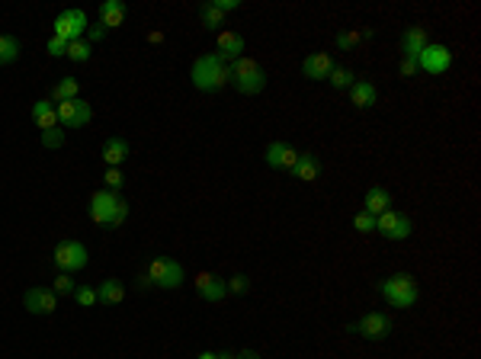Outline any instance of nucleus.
Listing matches in <instances>:
<instances>
[{
  "label": "nucleus",
  "instance_id": "nucleus-1",
  "mask_svg": "<svg viewBox=\"0 0 481 359\" xmlns=\"http://www.w3.org/2000/svg\"><path fill=\"white\" fill-rule=\"evenodd\" d=\"M190 80H192V87L202 90V93H215V90H222L224 83L231 80V71H228V64L212 51V55H199L196 61H192Z\"/></svg>",
  "mask_w": 481,
  "mask_h": 359
},
{
  "label": "nucleus",
  "instance_id": "nucleus-2",
  "mask_svg": "<svg viewBox=\"0 0 481 359\" xmlns=\"http://www.w3.org/2000/svg\"><path fill=\"white\" fill-rule=\"evenodd\" d=\"M128 215V202L119 196V192L113 189H96L93 196H90V218H93L96 224H106V228H119L122 222H125Z\"/></svg>",
  "mask_w": 481,
  "mask_h": 359
},
{
  "label": "nucleus",
  "instance_id": "nucleus-3",
  "mask_svg": "<svg viewBox=\"0 0 481 359\" xmlns=\"http://www.w3.org/2000/svg\"><path fill=\"white\" fill-rule=\"evenodd\" d=\"M228 71H231V83H234V90H241V93H247V96L260 93V90L267 87V71H263L260 64H257L254 58H247V55H241L237 61H231Z\"/></svg>",
  "mask_w": 481,
  "mask_h": 359
},
{
  "label": "nucleus",
  "instance_id": "nucleus-4",
  "mask_svg": "<svg viewBox=\"0 0 481 359\" xmlns=\"http://www.w3.org/2000/svg\"><path fill=\"white\" fill-rule=\"evenodd\" d=\"M378 295H382L391 308H414L417 282H414V276H408V273H395V276L378 282Z\"/></svg>",
  "mask_w": 481,
  "mask_h": 359
},
{
  "label": "nucleus",
  "instance_id": "nucleus-5",
  "mask_svg": "<svg viewBox=\"0 0 481 359\" xmlns=\"http://www.w3.org/2000/svg\"><path fill=\"white\" fill-rule=\"evenodd\" d=\"M51 260H55V266L61 273H77V269L87 266V247L81 241H74V237H64V241L55 244Z\"/></svg>",
  "mask_w": 481,
  "mask_h": 359
},
{
  "label": "nucleus",
  "instance_id": "nucleus-6",
  "mask_svg": "<svg viewBox=\"0 0 481 359\" xmlns=\"http://www.w3.org/2000/svg\"><path fill=\"white\" fill-rule=\"evenodd\" d=\"M87 26L90 23H87V13H83V10H61L55 16V23H51V36L74 42V38L87 36Z\"/></svg>",
  "mask_w": 481,
  "mask_h": 359
},
{
  "label": "nucleus",
  "instance_id": "nucleus-7",
  "mask_svg": "<svg viewBox=\"0 0 481 359\" xmlns=\"http://www.w3.org/2000/svg\"><path fill=\"white\" fill-rule=\"evenodd\" d=\"M376 231L385 237V241H404V237H410L414 224H410V218L404 215V212L385 209L382 215H376Z\"/></svg>",
  "mask_w": 481,
  "mask_h": 359
},
{
  "label": "nucleus",
  "instance_id": "nucleus-8",
  "mask_svg": "<svg viewBox=\"0 0 481 359\" xmlns=\"http://www.w3.org/2000/svg\"><path fill=\"white\" fill-rule=\"evenodd\" d=\"M350 331L363 340H385L391 333V318L385 311H366L359 321H353Z\"/></svg>",
  "mask_w": 481,
  "mask_h": 359
},
{
  "label": "nucleus",
  "instance_id": "nucleus-9",
  "mask_svg": "<svg viewBox=\"0 0 481 359\" xmlns=\"http://www.w3.org/2000/svg\"><path fill=\"white\" fill-rule=\"evenodd\" d=\"M148 276L160 288H177L183 282V266L177 260H170V256H154L151 266H148Z\"/></svg>",
  "mask_w": 481,
  "mask_h": 359
},
{
  "label": "nucleus",
  "instance_id": "nucleus-10",
  "mask_svg": "<svg viewBox=\"0 0 481 359\" xmlns=\"http://www.w3.org/2000/svg\"><path fill=\"white\" fill-rule=\"evenodd\" d=\"M55 113H58V125H64V128H83L90 119H93V109H90V103H83L81 96H77V100L58 103Z\"/></svg>",
  "mask_w": 481,
  "mask_h": 359
},
{
  "label": "nucleus",
  "instance_id": "nucleus-11",
  "mask_svg": "<svg viewBox=\"0 0 481 359\" xmlns=\"http://www.w3.org/2000/svg\"><path fill=\"white\" fill-rule=\"evenodd\" d=\"M449 64H452V51H449L446 45L430 42L427 48L417 55V71H427V74H443V71H449Z\"/></svg>",
  "mask_w": 481,
  "mask_h": 359
},
{
  "label": "nucleus",
  "instance_id": "nucleus-12",
  "mask_svg": "<svg viewBox=\"0 0 481 359\" xmlns=\"http://www.w3.org/2000/svg\"><path fill=\"white\" fill-rule=\"evenodd\" d=\"M23 305H26V311L29 314H55L58 295L51 292V288H45V286H32V288H26Z\"/></svg>",
  "mask_w": 481,
  "mask_h": 359
},
{
  "label": "nucleus",
  "instance_id": "nucleus-13",
  "mask_svg": "<svg viewBox=\"0 0 481 359\" xmlns=\"http://www.w3.org/2000/svg\"><path fill=\"white\" fill-rule=\"evenodd\" d=\"M263 157H267V164L273 167V170H292V164L299 160V151H295L289 141H269Z\"/></svg>",
  "mask_w": 481,
  "mask_h": 359
},
{
  "label": "nucleus",
  "instance_id": "nucleus-14",
  "mask_svg": "<svg viewBox=\"0 0 481 359\" xmlns=\"http://www.w3.org/2000/svg\"><path fill=\"white\" fill-rule=\"evenodd\" d=\"M333 71V58L327 55V51H311V55L301 61V74L308 77V80H327Z\"/></svg>",
  "mask_w": 481,
  "mask_h": 359
},
{
  "label": "nucleus",
  "instance_id": "nucleus-15",
  "mask_svg": "<svg viewBox=\"0 0 481 359\" xmlns=\"http://www.w3.org/2000/svg\"><path fill=\"white\" fill-rule=\"evenodd\" d=\"M196 292L202 295L205 301H222L224 295H228V286H224V279L215 273H199L196 276Z\"/></svg>",
  "mask_w": 481,
  "mask_h": 359
},
{
  "label": "nucleus",
  "instance_id": "nucleus-16",
  "mask_svg": "<svg viewBox=\"0 0 481 359\" xmlns=\"http://www.w3.org/2000/svg\"><path fill=\"white\" fill-rule=\"evenodd\" d=\"M427 45H430V38H427V29H423V26H408V29L401 32V51H404V58H414V61H417V55H420Z\"/></svg>",
  "mask_w": 481,
  "mask_h": 359
},
{
  "label": "nucleus",
  "instance_id": "nucleus-17",
  "mask_svg": "<svg viewBox=\"0 0 481 359\" xmlns=\"http://www.w3.org/2000/svg\"><path fill=\"white\" fill-rule=\"evenodd\" d=\"M218 58H222L224 64H231V61H237V58L244 55V38L237 36V32H231V29H224V32H218V51H215Z\"/></svg>",
  "mask_w": 481,
  "mask_h": 359
},
{
  "label": "nucleus",
  "instance_id": "nucleus-18",
  "mask_svg": "<svg viewBox=\"0 0 481 359\" xmlns=\"http://www.w3.org/2000/svg\"><path fill=\"white\" fill-rule=\"evenodd\" d=\"M292 177L301 180V183H314L321 177V160L318 154H301L299 151V160L292 164Z\"/></svg>",
  "mask_w": 481,
  "mask_h": 359
},
{
  "label": "nucleus",
  "instance_id": "nucleus-19",
  "mask_svg": "<svg viewBox=\"0 0 481 359\" xmlns=\"http://www.w3.org/2000/svg\"><path fill=\"white\" fill-rule=\"evenodd\" d=\"M350 103L356 109H369V106H376L378 103V90H376V83H369V80H356L350 87Z\"/></svg>",
  "mask_w": 481,
  "mask_h": 359
},
{
  "label": "nucleus",
  "instance_id": "nucleus-20",
  "mask_svg": "<svg viewBox=\"0 0 481 359\" xmlns=\"http://www.w3.org/2000/svg\"><path fill=\"white\" fill-rule=\"evenodd\" d=\"M363 205H366L363 212H369V215H382L385 209H391V192L385 189V186H369Z\"/></svg>",
  "mask_w": 481,
  "mask_h": 359
},
{
  "label": "nucleus",
  "instance_id": "nucleus-21",
  "mask_svg": "<svg viewBox=\"0 0 481 359\" xmlns=\"http://www.w3.org/2000/svg\"><path fill=\"white\" fill-rule=\"evenodd\" d=\"M100 23L106 29H119L125 23V4L122 0H103L100 4Z\"/></svg>",
  "mask_w": 481,
  "mask_h": 359
},
{
  "label": "nucleus",
  "instance_id": "nucleus-22",
  "mask_svg": "<svg viewBox=\"0 0 481 359\" xmlns=\"http://www.w3.org/2000/svg\"><path fill=\"white\" fill-rule=\"evenodd\" d=\"M103 160L109 167H122L128 160V141L125 138H106L103 141Z\"/></svg>",
  "mask_w": 481,
  "mask_h": 359
},
{
  "label": "nucleus",
  "instance_id": "nucleus-23",
  "mask_svg": "<svg viewBox=\"0 0 481 359\" xmlns=\"http://www.w3.org/2000/svg\"><path fill=\"white\" fill-rule=\"evenodd\" d=\"M122 298H125V286L119 279H103L96 286V301H103V305H119Z\"/></svg>",
  "mask_w": 481,
  "mask_h": 359
},
{
  "label": "nucleus",
  "instance_id": "nucleus-24",
  "mask_svg": "<svg viewBox=\"0 0 481 359\" xmlns=\"http://www.w3.org/2000/svg\"><path fill=\"white\" fill-rule=\"evenodd\" d=\"M32 122H36L38 128H55L58 125V113H55V106H51V100H38V103H32Z\"/></svg>",
  "mask_w": 481,
  "mask_h": 359
},
{
  "label": "nucleus",
  "instance_id": "nucleus-25",
  "mask_svg": "<svg viewBox=\"0 0 481 359\" xmlns=\"http://www.w3.org/2000/svg\"><path fill=\"white\" fill-rule=\"evenodd\" d=\"M77 96H81V83H77V77H64V80H58L55 87H51V103L77 100Z\"/></svg>",
  "mask_w": 481,
  "mask_h": 359
},
{
  "label": "nucleus",
  "instance_id": "nucleus-26",
  "mask_svg": "<svg viewBox=\"0 0 481 359\" xmlns=\"http://www.w3.org/2000/svg\"><path fill=\"white\" fill-rule=\"evenodd\" d=\"M19 51H23V45H19L16 36H0V64H13L19 58Z\"/></svg>",
  "mask_w": 481,
  "mask_h": 359
},
{
  "label": "nucleus",
  "instance_id": "nucleus-27",
  "mask_svg": "<svg viewBox=\"0 0 481 359\" xmlns=\"http://www.w3.org/2000/svg\"><path fill=\"white\" fill-rule=\"evenodd\" d=\"M327 80H331L337 90H350L353 83H356V74H353L350 68H343V64H333V71H331V77H327Z\"/></svg>",
  "mask_w": 481,
  "mask_h": 359
},
{
  "label": "nucleus",
  "instance_id": "nucleus-28",
  "mask_svg": "<svg viewBox=\"0 0 481 359\" xmlns=\"http://www.w3.org/2000/svg\"><path fill=\"white\" fill-rule=\"evenodd\" d=\"M90 55H93V45L87 42V38H74V42H68V58L77 64L90 61Z\"/></svg>",
  "mask_w": 481,
  "mask_h": 359
},
{
  "label": "nucleus",
  "instance_id": "nucleus-29",
  "mask_svg": "<svg viewBox=\"0 0 481 359\" xmlns=\"http://www.w3.org/2000/svg\"><path fill=\"white\" fill-rule=\"evenodd\" d=\"M199 19H202L205 29H218V26L224 23V13L215 10L212 4H202V6H199Z\"/></svg>",
  "mask_w": 481,
  "mask_h": 359
},
{
  "label": "nucleus",
  "instance_id": "nucleus-30",
  "mask_svg": "<svg viewBox=\"0 0 481 359\" xmlns=\"http://www.w3.org/2000/svg\"><path fill=\"white\" fill-rule=\"evenodd\" d=\"M74 273H58L55 279H51V292L55 295H74Z\"/></svg>",
  "mask_w": 481,
  "mask_h": 359
},
{
  "label": "nucleus",
  "instance_id": "nucleus-31",
  "mask_svg": "<svg viewBox=\"0 0 481 359\" xmlns=\"http://www.w3.org/2000/svg\"><path fill=\"white\" fill-rule=\"evenodd\" d=\"M359 42H363V32H346V29L337 32V48L340 51H353Z\"/></svg>",
  "mask_w": 481,
  "mask_h": 359
},
{
  "label": "nucleus",
  "instance_id": "nucleus-32",
  "mask_svg": "<svg viewBox=\"0 0 481 359\" xmlns=\"http://www.w3.org/2000/svg\"><path fill=\"white\" fill-rule=\"evenodd\" d=\"M42 145L51 147V151H55V147H61V145H64V128H61V125L45 128V132H42Z\"/></svg>",
  "mask_w": 481,
  "mask_h": 359
},
{
  "label": "nucleus",
  "instance_id": "nucleus-33",
  "mask_svg": "<svg viewBox=\"0 0 481 359\" xmlns=\"http://www.w3.org/2000/svg\"><path fill=\"white\" fill-rule=\"evenodd\" d=\"M74 298H77V305H81V308H93V305H96V288L77 286V288H74Z\"/></svg>",
  "mask_w": 481,
  "mask_h": 359
},
{
  "label": "nucleus",
  "instance_id": "nucleus-34",
  "mask_svg": "<svg viewBox=\"0 0 481 359\" xmlns=\"http://www.w3.org/2000/svg\"><path fill=\"white\" fill-rule=\"evenodd\" d=\"M224 286H228L231 295H244L250 288V279L244 273H237V276H231V279H224Z\"/></svg>",
  "mask_w": 481,
  "mask_h": 359
},
{
  "label": "nucleus",
  "instance_id": "nucleus-35",
  "mask_svg": "<svg viewBox=\"0 0 481 359\" xmlns=\"http://www.w3.org/2000/svg\"><path fill=\"white\" fill-rule=\"evenodd\" d=\"M103 183H106V189L119 192V189H122V183H125V177H122V170H119V167H109V170H106V177H103Z\"/></svg>",
  "mask_w": 481,
  "mask_h": 359
},
{
  "label": "nucleus",
  "instance_id": "nucleus-36",
  "mask_svg": "<svg viewBox=\"0 0 481 359\" xmlns=\"http://www.w3.org/2000/svg\"><path fill=\"white\" fill-rule=\"evenodd\" d=\"M353 228H356V231H376V215H369V212H359V215L353 218Z\"/></svg>",
  "mask_w": 481,
  "mask_h": 359
},
{
  "label": "nucleus",
  "instance_id": "nucleus-37",
  "mask_svg": "<svg viewBox=\"0 0 481 359\" xmlns=\"http://www.w3.org/2000/svg\"><path fill=\"white\" fill-rule=\"evenodd\" d=\"M48 55H51V58H61V55H68V38H58V36H51V38H48Z\"/></svg>",
  "mask_w": 481,
  "mask_h": 359
},
{
  "label": "nucleus",
  "instance_id": "nucleus-38",
  "mask_svg": "<svg viewBox=\"0 0 481 359\" xmlns=\"http://www.w3.org/2000/svg\"><path fill=\"white\" fill-rule=\"evenodd\" d=\"M106 32H109V29H106V26H103V23H96V26H87V42H90V45H93V42H100V38L106 36Z\"/></svg>",
  "mask_w": 481,
  "mask_h": 359
},
{
  "label": "nucleus",
  "instance_id": "nucleus-39",
  "mask_svg": "<svg viewBox=\"0 0 481 359\" xmlns=\"http://www.w3.org/2000/svg\"><path fill=\"white\" fill-rule=\"evenodd\" d=\"M212 6H215V10H222V13H234L237 6H241V0H212Z\"/></svg>",
  "mask_w": 481,
  "mask_h": 359
},
{
  "label": "nucleus",
  "instance_id": "nucleus-40",
  "mask_svg": "<svg viewBox=\"0 0 481 359\" xmlns=\"http://www.w3.org/2000/svg\"><path fill=\"white\" fill-rule=\"evenodd\" d=\"M417 74V61L414 58H401V77H414Z\"/></svg>",
  "mask_w": 481,
  "mask_h": 359
},
{
  "label": "nucleus",
  "instance_id": "nucleus-41",
  "mask_svg": "<svg viewBox=\"0 0 481 359\" xmlns=\"http://www.w3.org/2000/svg\"><path fill=\"white\" fill-rule=\"evenodd\" d=\"M234 359H260V353H254V350H244V353H237Z\"/></svg>",
  "mask_w": 481,
  "mask_h": 359
},
{
  "label": "nucleus",
  "instance_id": "nucleus-42",
  "mask_svg": "<svg viewBox=\"0 0 481 359\" xmlns=\"http://www.w3.org/2000/svg\"><path fill=\"white\" fill-rule=\"evenodd\" d=\"M148 286H154V282H151V276H141V279H138V288H148Z\"/></svg>",
  "mask_w": 481,
  "mask_h": 359
},
{
  "label": "nucleus",
  "instance_id": "nucleus-43",
  "mask_svg": "<svg viewBox=\"0 0 481 359\" xmlns=\"http://www.w3.org/2000/svg\"><path fill=\"white\" fill-rule=\"evenodd\" d=\"M148 42H154V45L164 42V32H151V36H148Z\"/></svg>",
  "mask_w": 481,
  "mask_h": 359
},
{
  "label": "nucleus",
  "instance_id": "nucleus-44",
  "mask_svg": "<svg viewBox=\"0 0 481 359\" xmlns=\"http://www.w3.org/2000/svg\"><path fill=\"white\" fill-rule=\"evenodd\" d=\"M237 353H215V359H234Z\"/></svg>",
  "mask_w": 481,
  "mask_h": 359
},
{
  "label": "nucleus",
  "instance_id": "nucleus-45",
  "mask_svg": "<svg viewBox=\"0 0 481 359\" xmlns=\"http://www.w3.org/2000/svg\"><path fill=\"white\" fill-rule=\"evenodd\" d=\"M199 359H215V353H199Z\"/></svg>",
  "mask_w": 481,
  "mask_h": 359
}]
</instances>
